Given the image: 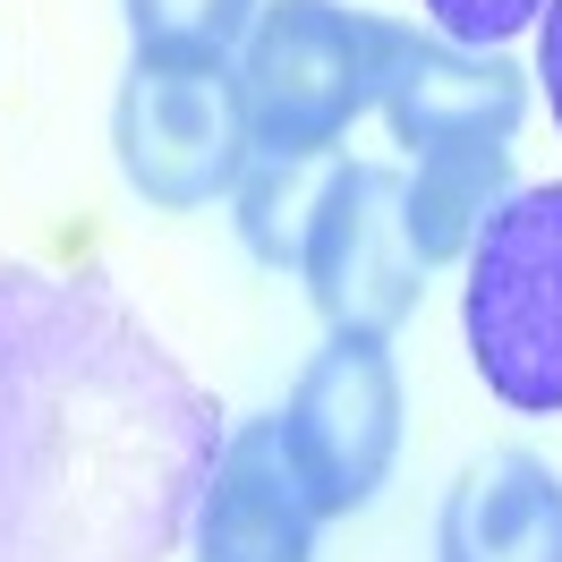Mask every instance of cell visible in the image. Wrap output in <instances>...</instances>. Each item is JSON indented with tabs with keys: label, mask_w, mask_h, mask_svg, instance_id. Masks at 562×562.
<instances>
[{
	"label": "cell",
	"mask_w": 562,
	"mask_h": 562,
	"mask_svg": "<svg viewBox=\"0 0 562 562\" xmlns=\"http://www.w3.org/2000/svg\"><path fill=\"white\" fill-rule=\"evenodd\" d=\"M213 460V392L103 281L0 273V562H171Z\"/></svg>",
	"instance_id": "6da1fadb"
},
{
	"label": "cell",
	"mask_w": 562,
	"mask_h": 562,
	"mask_svg": "<svg viewBox=\"0 0 562 562\" xmlns=\"http://www.w3.org/2000/svg\"><path fill=\"white\" fill-rule=\"evenodd\" d=\"M469 358L503 409L562 418V188H512L469 247Z\"/></svg>",
	"instance_id": "7a4b0ae2"
},
{
	"label": "cell",
	"mask_w": 562,
	"mask_h": 562,
	"mask_svg": "<svg viewBox=\"0 0 562 562\" xmlns=\"http://www.w3.org/2000/svg\"><path fill=\"white\" fill-rule=\"evenodd\" d=\"M247 171H307L350 137L367 94V26L341 0H265L239 60Z\"/></svg>",
	"instance_id": "3957f363"
},
{
	"label": "cell",
	"mask_w": 562,
	"mask_h": 562,
	"mask_svg": "<svg viewBox=\"0 0 562 562\" xmlns=\"http://www.w3.org/2000/svg\"><path fill=\"white\" fill-rule=\"evenodd\" d=\"M120 179L154 213H196L247 179V94L231 60L137 52L111 103Z\"/></svg>",
	"instance_id": "277c9868"
},
{
	"label": "cell",
	"mask_w": 562,
	"mask_h": 562,
	"mask_svg": "<svg viewBox=\"0 0 562 562\" xmlns=\"http://www.w3.org/2000/svg\"><path fill=\"white\" fill-rule=\"evenodd\" d=\"M281 460L316 520H350L375 503L401 452V367L384 333H333L281 401Z\"/></svg>",
	"instance_id": "5b68a950"
},
{
	"label": "cell",
	"mask_w": 562,
	"mask_h": 562,
	"mask_svg": "<svg viewBox=\"0 0 562 562\" xmlns=\"http://www.w3.org/2000/svg\"><path fill=\"white\" fill-rule=\"evenodd\" d=\"M299 281L324 307L333 333H384L418 316L426 299V265L409 247V222H401V171L384 162H333L324 188L307 196V222H299Z\"/></svg>",
	"instance_id": "8992f818"
},
{
	"label": "cell",
	"mask_w": 562,
	"mask_h": 562,
	"mask_svg": "<svg viewBox=\"0 0 562 562\" xmlns=\"http://www.w3.org/2000/svg\"><path fill=\"white\" fill-rule=\"evenodd\" d=\"M367 94L409 154H486L512 145L528 120V77L503 52H460L401 18H367Z\"/></svg>",
	"instance_id": "52a82bcc"
},
{
	"label": "cell",
	"mask_w": 562,
	"mask_h": 562,
	"mask_svg": "<svg viewBox=\"0 0 562 562\" xmlns=\"http://www.w3.org/2000/svg\"><path fill=\"white\" fill-rule=\"evenodd\" d=\"M196 562H316V512L281 460V426L247 418L205 494H196Z\"/></svg>",
	"instance_id": "ba28073f"
},
{
	"label": "cell",
	"mask_w": 562,
	"mask_h": 562,
	"mask_svg": "<svg viewBox=\"0 0 562 562\" xmlns=\"http://www.w3.org/2000/svg\"><path fill=\"white\" fill-rule=\"evenodd\" d=\"M435 562H562V477L537 452H486L460 469L435 520Z\"/></svg>",
	"instance_id": "9c48e42d"
},
{
	"label": "cell",
	"mask_w": 562,
	"mask_h": 562,
	"mask_svg": "<svg viewBox=\"0 0 562 562\" xmlns=\"http://www.w3.org/2000/svg\"><path fill=\"white\" fill-rule=\"evenodd\" d=\"M503 196H512V145H486V154H418V179H401V222H409L418 265L469 256Z\"/></svg>",
	"instance_id": "30bf717a"
},
{
	"label": "cell",
	"mask_w": 562,
	"mask_h": 562,
	"mask_svg": "<svg viewBox=\"0 0 562 562\" xmlns=\"http://www.w3.org/2000/svg\"><path fill=\"white\" fill-rule=\"evenodd\" d=\"M265 0H128V35L137 52H179V60H231L247 43Z\"/></svg>",
	"instance_id": "8fae6325"
},
{
	"label": "cell",
	"mask_w": 562,
	"mask_h": 562,
	"mask_svg": "<svg viewBox=\"0 0 562 562\" xmlns=\"http://www.w3.org/2000/svg\"><path fill=\"white\" fill-rule=\"evenodd\" d=\"M537 9H546V0H426L435 35L460 43V52H503L520 26H537Z\"/></svg>",
	"instance_id": "7c38bea8"
},
{
	"label": "cell",
	"mask_w": 562,
	"mask_h": 562,
	"mask_svg": "<svg viewBox=\"0 0 562 562\" xmlns=\"http://www.w3.org/2000/svg\"><path fill=\"white\" fill-rule=\"evenodd\" d=\"M537 86H546L554 128H562V0H546V9H537Z\"/></svg>",
	"instance_id": "4fadbf2b"
}]
</instances>
